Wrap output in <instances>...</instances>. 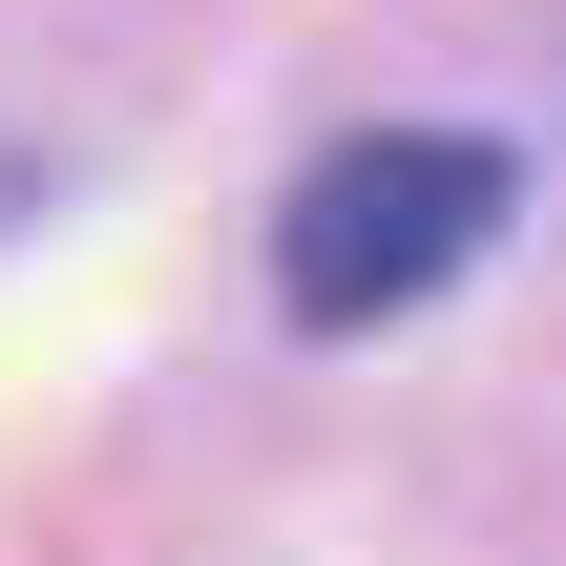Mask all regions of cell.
<instances>
[{
    "label": "cell",
    "instance_id": "obj_1",
    "mask_svg": "<svg viewBox=\"0 0 566 566\" xmlns=\"http://www.w3.org/2000/svg\"><path fill=\"white\" fill-rule=\"evenodd\" d=\"M504 210H525V168H504L483 126H357V147L294 168V210H273V294H294L315 336H378V315L462 294V273L504 252Z\"/></svg>",
    "mask_w": 566,
    "mask_h": 566
}]
</instances>
